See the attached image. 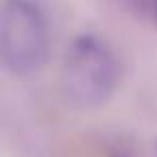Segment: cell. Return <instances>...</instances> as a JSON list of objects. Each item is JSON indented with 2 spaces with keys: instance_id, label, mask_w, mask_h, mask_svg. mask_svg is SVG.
<instances>
[{
  "instance_id": "obj_1",
  "label": "cell",
  "mask_w": 157,
  "mask_h": 157,
  "mask_svg": "<svg viewBox=\"0 0 157 157\" xmlns=\"http://www.w3.org/2000/svg\"><path fill=\"white\" fill-rule=\"evenodd\" d=\"M121 82L116 52L97 35L75 37L63 56L60 86L67 101L80 110H93L112 99Z\"/></svg>"
},
{
  "instance_id": "obj_2",
  "label": "cell",
  "mask_w": 157,
  "mask_h": 157,
  "mask_svg": "<svg viewBox=\"0 0 157 157\" xmlns=\"http://www.w3.org/2000/svg\"><path fill=\"white\" fill-rule=\"evenodd\" d=\"M50 54V26L37 0H5L0 13V60L13 75L39 71Z\"/></svg>"
}]
</instances>
